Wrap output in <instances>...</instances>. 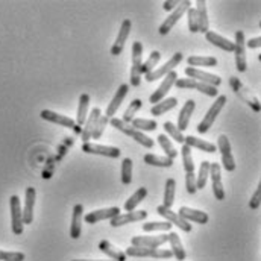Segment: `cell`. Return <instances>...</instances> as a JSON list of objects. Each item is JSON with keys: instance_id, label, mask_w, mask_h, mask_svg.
Wrapping results in <instances>:
<instances>
[{"instance_id": "47", "label": "cell", "mask_w": 261, "mask_h": 261, "mask_svg": "<svg viewBox=\"0 0 261 261\" xmlns=\"http://www.w3.org/2000/svg\"><path fill=\"white\" fill-rule=\"evenodd\" d=\"M163 128H164V130H166L172 138H175V141H176V143L184 144V135H182V132H181V130L175 126V123H172V122H166V123L163 125Z\"/></svg>"}, {"instance_id": "43", "label": "cell", "mask_w": 261, "mask_h": 261, "mask_svg": "<svg viewBox=\"0 0 261 261\" xmlns=\"http://www.w3.org/2000/svg\"><path fill=\"white\" fill-rule=\"evenodd\" d=\"M130 126L134 129L143 132V130H155L158 128V123L155 120H147V119H134L130 122Z\"/></svg>"}, {"instance_id": "26", "label": "cell", "mask_w": 261, "mask_h": 261, "mask_svg": "<svg viewBox=\"0 0 261 261\" xmlns=\"http://www.w3.org/2000/svg\"><path fill=\"white\" fill-rule=\"evenodd\" d=\"M229 82H231V87L234 88V91H237V93L246 100V103H249V105L252 107V110H254L255 113H258V111H260V102H258V99H257L255 96H249V94H248V90L242 85V82H240L237 77H231Z\"/></svg>"}, {"instance_id": "10", "label": "cell", "mask_w": 261, "mask_h": 261, "mask_svg": "<svg viewBox=\"0 0 261 261\" xmlns=\"http://www.w3.org/2000/svg\"><path fill=\"white\" fill-rule=\"evenodd\" d=\"M169 242V236H135L130 239V245L134 248H150V249H158L164 243Z\"/></svg>"}, {"instance_id": "51", "label": "cell", "mask_w": 261, "mask_h": 261, "mask_svg": "<svg viewBox=\"0 0 261 261\" xmlns=\"http://www.w3.org/2000/svg\"><path fill=\"white\" fill-rule=\"evenodd\" d=\"M186 190L189 195H195L196 189V175L195 173H186Z\"/></svg>"}, {"instance_id": "7", "label": "cell", "mask_w": 261, "mask_h": 261, "mask_svg": "<svg viewBox=\"0 0 261 261\" xmlns=\"http://www.w3.org/2000/svg\"><path fill=\"white\" fill-rule=\"evenodd\" d=\"M126 257L135 258H172L173 254L169 249H150V248H134L130 246L125 252Z\"/></svg>"}, {"instance_id": "36", "label": "cell", "mask_w": 261, "mask_h": 261, "mask_svg": "<svg viewBox=\"0 0 261 261\" xmlns=\"http://www.w3.org/2000/svg\"><path fill=\"white\" fill-rule=\"evenodd\" d=\"M175 193H176V181L173 178H169L166 181V190H164V199H163V206L172 208L175 203Z\"/></svg>"}, {"instance_id": "49", "label": "cell", "mask_w": 261, "mask_h": 261, "mask_svg": "<svg viewBox=\"0 0 261 261\" xmlns=\"http://www.w3.org/2000/svg\"><path fill=\"white\" fill-rule=\"evenodd\" d=\"M187 18H189V29L190 32H199V21H197V12H196L195 8H190L187 11Z\"/></svg>"}, {"instance_id": "38", "label": "cell", "mask_w": 261, "mask_h": 261, "mask_svg": "<svg viewBox=\"0 0 261 261\" xmlns=\"http://www.w3.org/2000/svg\"><path fill=\"white\" fill-rule=\"evenodd\" d=\"M146 196H147V189H146V187H140L134 195L130 196L129 199H126V202H125V210H126L128 213L135 211V208L138 206V203L143 202V200L146 199Z\"/></svg>"}, {"instance_id": "33", "label": "cell", "mask_w": 261, "mask_h": 261, "mask_svg": "<svg viewBox=\"0 0 261 261\" xmlns=\"http://www.w3.org/2000/svg\"><path fill=\"white\" fill-rule=\"evenodd\" d=\"M176 105H178V99H176V97H167V99H163L161 102H158V103H155V105L152 107L150 114H152V116H155V117L163 116V114H166L167 111L173 110Z\"/></svg>"}, {"instance_id": "29", "label": "cell", "mask_w": 261, "mask_h": 261, "mask_svg": "<svg viewBox=\"0 0 261 261\" xmlns=\"http://www.w3.org/2000/svg\"><path fill=\"white\" fill-rule=\"evenodd\" d=\"M196 12H197V21H199V32L206 34L210 31V20H208V9L205 0H197L196 3Z\"/></svg>"}, {"instance_id": "17", "label": "cell", "mask_w": 261, "mask_h": 261, "mask_svg": "<svg viewBox=\"0 0 261 261\" xmlns=\"http://www.w3.org/2000/svg\"><path fill=\"white\" fill-rule=\"evenodd\" d=\"M210 175H211V187H213V195L217 200L225 199V190H223V182H222V167L217 163H213L210 166Z\"/></svg>"}, {"instance_id": "9", "label": "cell", "mask_w": 261, "mask_h": 261, "mask_svg": "<svg viewBox=\"0 0 261 261\" xmlns=\"http://www.w3.org/2000/svg\"><path fill=\"white\" fill-rule=\"evenodd\" d=\"M216 147L220 150L223 169L226 172H234L236 170V160H234V155H232V150H231V143H229L228 137L220 135L217 138V146Z\"/></svg>"}, {"instance_id": "39", "label": "cell", "mask_w": 261, "mask_h": 261, "mask_svg": "<svg viewBox=\"0 0 261 261\" xmlns=\"http://www.w3.org/2000/svg\"><path fill=\"white\" fill-rule=\"evenodd\" d=\"M156 140H158V144L161 146V149L164 150L166 156L170 158V160H175L176 155H178V150L175 149V146H173V143L170 141V138H169L167 135H164V134H160V135L156 137Z\"/></svg>"}, {"instance_id": "27", "label": "cell", "mask_w": 261, "mask_h": 261, "mask_svg": "<svg viewBox=\"0 0 261 261\" xmlns=\"http://www.w3.org/2000/svg\"><path fill=\"white\" fill-rule=\"evenodd\" d=\"M195 108L196 102L193 99H190V100H187V102L184 103V107H182V110H181V113H179V116H178V125H176V128L181 130V132L189 128L190 119H192V114H193Z\"/></svg>"}, {"instance_id": "50", "label": "cell", "mask_w": 261, "mask_h": 261, "mask_svg": "<svg viewBox=\"0 0 261 261\" xmlns=\"http://www.w3.org/2000/svg\"><path fill=\"white\" fill-rule=\"evenodd\" d=\"M26 255L23 252H6L0 251V261H24Z\"/></svg>"}, {"instance_id": "20", "label": "cell", "mask_w": 261, "mask_h": 261, "mask_svg": "<svg viewBox=\"0 0 261 261\" xmlns=\"http://www.w3.org/2000/svg\"><path fill=\"white\" fill-rule=\"evenodd\" d=\"M35 199H37V192L34 187H28L24 192V208L23 211V223L31 225L34 222V206H35Z\"/></svg>"}, {"instance_id": "5", "label": "cell", "mask_w": 261, "mask_h": 261, "mask_svg": "<svg viewBox=\"0 0 261 261\" xmlns=\"http://www.w3.org/2000/svg\"><path fill=\"white\" fill-rule=\"evenodd\" d=\"M175 85L179 90H197V91H200V93H203L205 96H210V97H216L219 94V90L216 87L206 85L203 82H199V81L190 79V77H178Z\"/></svg>"}, {"instance_id": "37", "label": "cell", "mask_w": 261, "mask_h": 261, "mask_svg": "<svg viewBox=\"0 0 261 261\" xmlns=\"http://www.w3.org/2000/svg\"><path fill=\"white\" fill-rule=\"evenodd\" d=\"M217 58L216 57H189L187 58V64L189 67L199 68V67H216L217 65Z\"/></svg>"}, {"instance_id": "34", "label": "cell", "mask_w": 261, "mask_h": 261, "mask_svg": "<svg viewBox=\"0 0 261 261\" xmlns=\"http://www.w3.org/2000/svg\"><path fill=\"white\" fill-rule=\"evenodd\" d=\"M88 108H90V96L87 93L81 94L79 97V103H77V114H76V125L82 128V125L87 120V114H88Z\"/></svg>"}, {"instance_id": "30", "label": "cell", "mask_w": 261, "mask_h": 261, "mask_svg": "<svg viewBox=\"0 0 261 261\" xmlns=\"http://www.w3.org/2000/svg\"><path fill=\"white\" fill-rule=\"evenodd\" d=\"M184 144H187L190 149L196 147L202 152H206V153H214L217 150L216 144L210 143V141H205V140H200V138H196L195 135H187L184 137Z\"/></svg>"}, {"instance_id": "6", "label": "cell", "mask_w": 261, "mask_h": 261, "mask_svg": "<svg viewBox=\"0 0 261 261\" xmlns=\"http://www.w3.org/2000/svg\"><path fill=\"white\" fill-rule=\"evenodd\" d=\"M9 208H11V228L15 236L23 234V211H21V203L20 197L17 195L9 197Z\"/></svg>"}, {"instance_id": "40", "label": "cell", "mask_w": 261, "mask_h": 261, "mask_svg": "<svg viewBox=\"0 0 261 261\" xmlns=\"http://www.w3.org/2000/svg\"><path fill=\"white\" fill-rule=\"evenodd\" d=\"M210 166H211L210 161H202V164L199 167V175L196 176V189L197 190H202L206 186V181L210 178Z\"/></svg>"}, {"instance_id": "54", "label": "cell", "mask_w": 261, "mask_h": 261, "mask_svg": "<svg viewBox=\"0 0 261 261\" xmlns=\"http://www.w3.org/2000/svg\"><path fill=\"white\" fill-rule=\"evenodd\" d=\"M245 46H248L249 49H258L261 46V38L260 37H257V38H252V40H249Z\"/></svg>"}, {"instance_id": "2", "label": "cell", "mask_w": 261, "mask_h": 261, "mask_svg": "<svg viewBox=\"0 0 261 261\" xmlns=\"http://www.w3.org/2000/svg\"><path fill=\"white\" fill-rule=\"evenodd\" d=\"M141 65H143V44L134 41L132 44V65H130V87H140L141 82Z\"/></svg>"}, {"instance_id": "28", "label": "cell", "mask_w": 261, "mask_h": 261, "mask_svg": "<svg viewBox=\"0 0 261 261\" xmlns=\"http://www.w3.org/2000/svg\"><path fill=\"white\" fill-rule=\"evenodd\" d=\"M205 38L213 46H216V47H219V49H222L225 52H234V41H231V40H228V38H225V37L213 32V31H208L205 34Z\"/></svg>"}, {"instance_id": "1", "label": "cell", "mask_w": 261, "mask_h": 261, "mask_svg": "<svg viewBox=\"0 0 261 261\" xmlns=\"http://www.w3.org/2000/svg\"><path fill=\"white\" fill-rule=\"evenodd\" d=\"M111 126H114L116 129H119L120 132H123V134H126L128 137L130 138H134L138 144H141L143 147H147V149H152L153 147V140L152 138H149L147 135H144L143 132H140V130L134 129L132 126H130L129 123H125L122 119H116V117H113L111 120Z\"/></svg>"}, {"instance_id": "45", "label": "cell", "mask_w": 261, "mask_h": 261, "mask_svg": "<svg viewBox=\"0 0 261 261\" xmlns=\"http://www.w3.org/2000/svg\"><path fill=\"white\" fill-rule=\"evenodd\" d=\"M160 60H161V54H160L158 50H153V52L150 54L149 60H147L146 63H143V65H141V74H143V73H144V74L150 73V71L155 68V65L160 63Z\"/></svg>"}, {"instance_id": "35", "label": "cell", "mask_w": 261, "mask_h": 261, "mask_svg": "<svg viewBox=\"0 0 261 261\" xmlns=\"http://www.w3.org/2000/svg\"><path fill=\"white\" fill-rule=\"evenodd\" d=\"M144 163L149 164V166H155V167H172L175 160H170L167 156H160V155H155V153H146L144 155Z\"/></svg>"}, {"instance_id": "31", "label": "cell", "mask_w": 261, "mask_h": 261, "mask_svg": "<svg viewBox=\"0 0 261 261\" xmlns=\"http://www.w3.org/2000/svg\"><path fill=\"white\" fill-rule=\"evenodd\" d=\"M167 236H169V243H170V248H172L170 252L173 254V257L179 261L186 260L187 258V252H186V249H184V246L181 243L179 236L176 232H173V231H170Z\"/></svg>"}, {"instance_id": "8", "label": "cell", "mask_w": 261, "mask_h": 261, "mask_svg": "<svg viewBox=\"0 0 261 261\" xmlns=\"http://www.w3.org/2000/svg\"><path fill=\"white\" fill-rule=\"evenodd\" d=\"M246 40L245 34L242 31L236 32V41H234V54H236V67L240 73H245L248 70V60H246Z\"/></svg>"}, {"instance_id": "32", "label": "cell", "mask_w": 261, "mask_h": 261, "mask_svg": "<svg viewBox=\"0 0 261 261\" xmlns=\"http://www.w3.org/2000/svg\"><path fill=\"white\" fill-rule=\"evenodd\" d=\"M97 248H99L105 255H108L113 261H126L125 252H122V251H119L117 248H114L108 240H100L99 245H97Z\"/></svg>"}, {"instance_id": "42", "label": "cell", "mask_w": 261, "mask_h": 261, "mask_svg": "<svg viewBox=\"0 0 261 261\" xmlns=\"http://www.w3.org/2000/svg\"><path fill=\"white\" fill-rule=\"evenodd\" d=\"M143 231L144 232H153V231L170 232L172 225L169 222H147V223H143Z\"/></svg>"}, {"instance_id": "25", "label": "cell", "mask_w": 261, "mask_h": 261, "mask_svg": "<svg viewBox=\"0 0 261 261\" xmlns=\"http://www.w3.org/2000/svg\"><path fill=\"white\" fill-rule=\"evenodd\" d=\"M100 116H102V113H100L99 108H93V110L90 111V116L87 117V120H85V123H84L85 126L82 128V132H81L82 141H84V143H90L91 134H93V130L96 128V123H97V120H99Z\"/></svg>"}, {"instance_id": "53", "label": "cell", "mask_w": 261, "mask_h": 261, "mask_svg": "<svg viewBox=\"0 0 261 261\" xmlns=\"http://www.w3.org/2000/svg\"><path fill=\"white\" fill-rule=\"evenodd\" d=\"M178 5H179L178 0H166V2L163 3V8H164L166 11H173Z\"/></svg>"}, {"instance_id": "52", "label": "cell", "mask_w": 261, "mask_h": 261, "mask_svg": "<svg viewBox=\"0 0 261 261\" xmlns=\"http://www.w3.org/2000/svg\"><path fill=\"white\" fill-rule=\"evenodd\" d=\"M260 203H261V184H258V187H257L255 193L252 195L251 200H249V208H251V210H258V208H260Z\"/></svg>"}, {"instance_id": "3", "label": "cell", "mask_w": 261, "mask_h": 261, "mask_svg": "<svg viewBox=\"0 0 261 261\" xmlns=\"http://www.w3.org/2000/svg\"><path fill=\"white\" fill-rule=\"evenodd\" d=\"M225 103H226V96H217L216 102H214V103L211 105V108L206 111L203 120L197 125V132H199V134H206V132L210 130V128H211L213 123H214V120L217 119V116H219L220 111L223 110Z\"/></svg>"}, {"instance_id": "11", "label": "cell", "mask_w": 261, "mask_h": 261, "mask_svg": "<svg viewBox=\"0 0 261 261\" xmlns=\"http://www.w3.org/2000/svg\"><path fill=\"white\" fill-rule=\"evenodd\" d=\"M182 58H184V55L181 54V52H176L167 63L164 65H161V67H158V68H153L150 73H147L146 74V81L147 82H153V81H156V79H160V77H164V76H167L170 71H173L175 70V67L179 64L181 61H182Z\"/></svg>"}, {"instance_id": "24", "label": "cell", "mask_w": 261, "mask_h": 261, "mask_svg": "<svg viewBox=\"0 0 261 261\" xmlns=\"http://www.w3.org/2000/svg\"><path fill=\"white\" fill-rule=\"evenodd\" d=\"M41 119L43 120H47V122H52V123H57L60 126H65L68 129H74L76 126V122L71 119V117H67L64 114H58V113H54L50 110H43L40 113Z\"/></svg>"}, {"instance_id": "48", "label": "cell", "mask_w": 261, "mask_h": 261, "mask_svg": "<svg viewBox=\"0 0 261 261\" xmlns=\"http://www.w3.org/2000/svg\"><path fill=\"white\" fill-rule=\"evenodd\" d=\"M108 123H110V119H108V117H105V116H100V117H99V120H97V123H96V128H94L93 134H91V138L99 140V138L103 135L105 128H107V125H108Z\"/></svg>"}, {"instance_id": "18", "label": "cell", "mask_w": 261, "mask_h": 261, "mask_svg": "<svg viewBox=\"0 0 261 261\" xmlns=\"http://www.w3.org/2000/svg\"><path fill=\"white\" fill-rule=\"evenodd\" d=\"M147 219V211L144 210H138V211H130V213H125V214H119L116 216L114 219L110 220V225L113 228H117V226H123V225H128V223H135V222H141Z\"/></svg>"}, {"instance_id": "13", "label": "cell", "mask_w": 261, "mask_h": 261, "mask_svg": "<svg viewBox=\"0 0 261 261\" xmlns=\"http://www.w3.org/2000/svg\"><path fill=\"white\" fill-rule=\"evenodd\" d=\"M186 76L190 77V79L199 81V82H203V84H206V85L216 87V88L222 84V77H219L217 74L203 71V70H200V68H193V67H187V68H186Z\"/></svg>"}, {"instance_id": "19", "label": "cell", "mask_w": 261, "mask_h": 261, "mask_svg": "<svg viewBox=\"0 0 261 261\" xmlns=\"http://www.w3.org/2000/svg\"><path fill=\"white\" fill-rule=\"evenodd\" d=\"M178 216L181 219H184L186 222H195V223H199V225H206L208 220H210V216L205 211L195 210V208H190V206H181L179 211H178Z\"/></svg>"}, {"instance_id": "12", "label": "cell", "mask_w": 261, "mask_h": 261, "mask_svg": "<svg viewBox=\"0 0 261 261\" xmlns=\"http://www.w3.org/2000/svg\"><path fill=\"white\" fill-rule=\"evenodd\" d=\"M81 149L85 153H91V155H102V156H108V158L120 156V149L114 147V146H103V144H97V143H82Z\"/></svg>"}, {"instance_id": "44", "label": "cell", "mask_w": 261, "mask_h": 261, "mask_svg": "<svg viewBox=\"0 0 261 261\" xmlns=\"http://www.w3.org/2000/svg\"><path fill=\"white\" fill-rule=\"evenodd\" d=\"M143 107V102H141V99H134L132 102H130V105L128 107V110L125 111V114H123V122L125 123H130L134 119H135V114L138 113V110Z\"/></svg>"}, {"instance_id": "15", "label": "cell", "mask_w": 261, "mask_h": 261, "mask_svg": "<svg viewBox=\"0 0 261 261\" xmlns=\"http://www.w3.org/2000/svg\"><path fill=\"white\" fill-rule=\"evenodd\" d=\"M178 77H179V76H178V73H176L175 70L170 71L167 76H164V79H163L161 85L158 87V90H155V93L150 94L149 102H150V103H158V102H161V100L164 99V96L170 91V88L175 85V82H176Z\"/></svg>"}, {"instance_id": "21", "label": "cell", "mask_w": 261, "mask_h": 261, "mask_svg": "<svg viewBox=\"0 0 261 261\" xmlns=\"http://www.w3.org/2000/svg\"><path fill=\"white\" fill-rule=\"evenodd\" d=\"M130 26H132V23H130V20H128V18H125V20L122 21L120 32H119V35H117V38H116L113 47H111V55L117 57V55H120V54L123 52L125 43H126V40H128V37H129Z\"/></svg>"}, {"instance_id": "22", "label": "cell", "mask_w": 261, "mask_h": 261, "mask_svg": "<svg viewBox=\"0 0 261 261\" xmlns=\"http://www.w3.org/2000/svg\"><path fill=\"white\" fill-rule=\"evenodd\" d=\"M128 91H129V85L122 84V85L119 87L117 93L114 94L113 100L110 102V105H108V108H107V111H105V117H108V119L111 120V119L116 116V113L119 111V108H120L122 102L125 100V97H126Z\"/></svg>"}, {"instance_id": "4", "label": "cell", "mask_w": 261, "mask_h": 261, "mask_svg": "<svg viewBox=\"0 0 261 261\" xmlns=\"http://www.w3.org/2000/svg\"><path fill=\"white\" fill-rule=\"evenodd\" d=\"M190 8H192V2H190V0H182V2H179V5L173 9V12L163 21V24L160 26L158 32H160L161 35H167V34L173 29V26L179 21V18H181Z\"/></svg>"}, {"instance_id": "46", "label": "cell", "mask_w": 261, "mask_h": 261, "mask_svg": "<svg viewBox=\"0 0 261 261\" xmlns=\"http://www.w3.org/2000/svg\"><path fill=\"white\" fill-rule=\"evenodd\" d=\"M122 182L125 186H129L132 182V160L125 158L122 161Z\"/></svg>"}, {"instance_id": "41", "label": "cell", "mask_w": 261, "mask_h": 261, "mask_svg": "<svg viewBox=\"0 0 261 261\" xmlns=\"http://www.w3.org/2000/svg\"><path fill=\"white\" fill-rule=\"evenodd\" d=\"M181 155H182V164H184L186 173H195V163H193V156H192V149L187 144H182Z\"/></svg>"}, {"instance_id": "23", "label": "cell", "mask_w": 261, "mask_h": 261, "mask_svg": "<svg viewBox=\"0 0 261 261\" xmlns=\"http://www.w3.org/2000/svg\"><path fill=\"white\" fill-rule=\"evenodd\" d=\"M82 220H84V206L82 203H76L73 206V216L70 223V237L73 240H77L82 232Z\"/></svg>"}, {"instance_id": "14", "label": "cell", "mask_w": 261, "mask_h": 261, "mask_svg": "<svg viewBox=\"0 0 261 261\" xmlns=\"http://www.w3.org/2000/svg\"><path fill=\"white\" fill-rule=\"evenodd\" d=\"M156 213H158L161 217H164L166 222H169L172 226L175 225V226H178V228H179L181 231H184V232H190V231H192V225H190L189 222H186L184 219H181V217L178 216V213L172 211V208H166V206H163V205H158Z\"/></svg>"}, {"instance_id": "16", "label": "cell", "mask_w": 261, "mask_h": 261, "mask_svg": "<svg viewBox=\"0 0 261 261\" xmlns=\"http://www.w3.org/2000/svg\"><path fill=\"white\" fill-rule=\"evenodd\" d=\"M120 214V208L119 206H111V208H102V210H96V211H90L88 214L84 216V220L90 225H94L100 220H111L116 216Z\"/></svg>"}, {"instance_id": "55", "label": "cell", "mask_w": 261, "mask_h": 261, "mask_svg": "<svg viewBox=\"0 0 261 261\" xmlns=\"http://www.w3.org/2000/svg\"><path fill=\"white\" fill-rule=\"evenodd\" d=\"M71 261H113V260H71Z\"/></svg>"}]
</instances>
